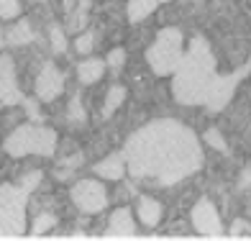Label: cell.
Masks as SVG:
<instances>
[{
	"label": "cell",
	"mask_w": 251,
	"mask_h": 241,
	"mask_svg": "<svg viewBox=\"0 0 251 241\" xmlns=\"http://www.w3.org/2000/svg\"><path fill=\"white\" fill-rule=\"evenodd\" d=\"M105 239H133L136 236V223H133V215L128 208H118L110 213V221H108V228Z\"/></svg>",
	"instance_id": "8fae6325"
},
{
	"label": "cell",
	"mask_w": 251,
	"mask_h": 241,
	"mask_svg": "<svg viewBox=\"0 0 251 241\" xmlns=\"http://www.w3.org/2000/svg\"><path fill=\"white\" fill-rule=\"evenodd\" d=\"M21 16V0H0V18L13 21Z\"/></svg>",
	"instance_id": "cb8c5ba5"
},
{
	"label": "cell",
	"mask_w": 251,
	"mask_h": 241,
	"mask_svg": "<svg viewBox=\"0 0 251 241\" xmlns=\"http://www.w3.org/2000/svg\"><path fill=\"white\" fill-rule=\"evenodd\" d=\"M192 226L205 239H223L226 236L223 223H221V213L208 198H200L195 203V208H192Z\"/></svg>",
	"instance_id": "ba28073f"
},
{
	"label": "cell",
	"mask_w": 251,
	"mask_h": 241,
	"mask_svg": "<svg viewBox=\"0 0 251 241\" xmlns=\"http://www.w3.org/2000/svg\"><path fill=\"white\" fill-rule=\"evenodd\" d=\"M123 100H126V87L113 85L108 90V95H105V103H102V118H110L113 113L123 106Z\"/></svg>",
	"instance_id": "ac0fdd59"
},
{
	"label": "cell",
	"mask_w": 251,
	"mask_h": 241,
	"mask_svg": "<svg viewBox=\"0 0 251 241\" xmlns=\"http://www.w3.org/2000/svg\"><path fill=\"white\" fill-rule=\"evenodd\" d=\"M5 44V33H3V28H0V47Z\"/></svg>",
	"instance_id": "f546056e"
},
{
	"label": "cell",
	"mask_w": 251,
	"mask_h": 241,
	"mask_svg": "<svg viewBox=\"0 0 251 241\" xmlns=\"http://www.w3.org/2000/svg\"><path fill=\"white\" fill-rule=\"evenodd\" d=\"M205 144L213 146L215 152H221V154H228V144H226V139L221 136L218 129H208V131H205Z\"/></svg>",
	"instance_id": "44dd1931"
},
{
	"label": "cell",
	"mask_w": 251,
	"mask_h": 241,
	"mask_svg": "<svg viewBox=\"0 0 251 241\" xmlns=\"http://www.w3.org/2000/svg\"><path fill=\"white\" fill-rule=\"evenodd\" d=\"M246 185H251V169H246L241 175V182H238V187H246Z\"/></svg>",
	"instance_id": "f1b7e54d"
},
{
	"label": "cell",
	"mask_w": 251,
	"mask_h": 241,
	"mask_svg": "<svg viewBox=\"0 0 251 241\" xmlns=\"http://www.w3.org/2000/svg\"><path fill=\"white\" fill-rule=\"evenodd\" d=\"M123 64H126V52H123L121 47L110 49V54L105 56V67H108V70H110V72H121Z\"/></svg>",
	"instance_id": "7402d4cb"
},
{
	"label": "cell",
	"mask_w": 251,
	"mask_h": 241,
	"mask_svg": "<svg viewBox=\"0 0 251 241\" xmlns=\"http://www.w3.org/2000/svg\"><path fill=\"white\" fill-rule=\"evenodd\" d=\"M231 239H241V236H251V226L244 221V218H236V221L231 223V228H228V234Z\"/></svg>",
	"instance_id": "d4e9b609"
},
{
	"label": "cell",
	"mask_w": 251,
	"mask_h": 241,
	"mask_svg": "<svg viewBox=\"0 0 251 241\" xmlns=\"http://www.w3.org/2000/svg\"><path fill=\"white\" fill-rule=\"evenodd\" d=\"M249 72H251V62H249V67H241V70H236L231 75H215V80L210 82L208 95H205V103H202L205 110L208 113H221L228 103H231L238 82H241V77H246Z\"/></svg>",
	"instance_id": "8992f818"
},
{
	"label": "cell",
	"mask_w": 251,
	"mask_h": 241,
	"mask_svg": "<svg viewBox=\"0 0 251 241\" xmlns=\"http://www.w3.org/2000/svg\"><path fill=\"white\" fill-rule=\"evenodd\" d=\"M105 70H108L105 59H95V56H93V59H85V62L77 64V80L82 85H95Z\"/></svg>",
	"instance_id": "5bb4252c"
},
{
	"label": "cell",
	"mask_w": 251,
	"mask_h": 241,
	"mask_svg": "<svg viewBox=\"0 0 251 241\" xmlns=\"http://www.w3.org/2000/svg\"><path fill=\"white\" fill-rule=\"evenodd\" d=\"M70 118L75 121V123H85V108L79 106V98H72V103H70Z\"/></svg>",
	"instance_id": "4316f807"
},
{
	"label": "cell",
	"mask_w": 251,
	"mask_h": 241,
	"mask_svg": "<svg viewBox=\"0 0 251 241\" xmlns=\"http://www.w3.org/2000/svg\"><path fill=\"white\" fill-rule=\"evenodd\" d=\"M28 195L21 185H0V239L26 236Z\"/></svg>",
	"instance_id": "277c9868"
},
{
	"label": "cell",
	"mask_w": 251,
	"mask_h": 241,
	"mask_svg": "<svg viewBox=\"0 0 251 241\" xmlns=\"http://www.w3.org/2000/svg\"><path fill=\"white\" fill-rule=\"evenodd\" d=\"M26 108H28V116H31L33 121H39V108H36V103H31V100H28V103H26Z\"/></svg>",
	"instance_id": "83f0119b"
},
{
	"label": "cell",
	"mask_w": 251,
	"mask_h": 241,
	"mask_svg": "<svg viewBox=\"0 0 251 241\" xmlns=\"http://www.w3.org/2000/svg\"><path fill=\"white\" fill-rule=\"evenodd\" d=\"M62 87H64V77L59 72V67L54 62H44L41 72L36 77V98L41 103H51L62 95Z\"/></svg>",
	"instance_id": "30bf717a"
},
{
	"label": "cell",
	"mask_w": 251,
	"mask_h": 241,
	"mask_svg": "<svg viewBox=\"0 0 251 241\" xmlns=\"http://www.w3.org/2000/svg\"><path fill=\"white\" fill-rule=\"evenodd\" d=\"M215 75L218 72H215V56L210 52V44L202 36H195L172 75L175 100L182 106H202Z\"/></svg>",
	"instance_id": "7a4b0ae2"
},
{
	"label": "cell",
	"mask_w": 251,
	"mask_h": 241,
	"mask_svg": "<svg viewBox=\"0 0 251 241\" xmlns=\"http://www.w3.org/2000/svg\"><path fill=\"white\" fill-rule=\"evenodd\" d=\"M121 154L131 177L159 185H177L202 167L198 134L175 118H156L133 131Z\"/></svg>",
	"instance_id": "6da1fadb"
},
{
	"label": "cell",
	"mask_w": 251,
	"mask_h": 241,
	"mask_svg": "<svg viewBox=\"0 0 251 241\" xmlns=\"http://www.w3.org/2000/svg\"><path fill=\"white\" fill-rule=\"evenodd\" d=\"M159 5V0H128V8H126V13H128V21L131 24H139V21L149 18Z\"/></svg>",
	"instance_id": "9a60e30c"
},
{
	"label": "cell",
	"mask_w": 251,
	"mask_h": 241,
	"mask_svg": "<svg viewBox=\"0 0 251 241\" xmlns=\"http://www.w3.org/2000/svg\"><path fill=\"white\" fill-rule=\"evenodd\" d=\"M77 10H72V0H67V10H70V21H67V28L79 33L87 26V0H77Z\"/></svg>",
	"instance_id": "e0dca14e"
},
{
	"label": "cell",
	"mask_w": 251,
	"mask_h": 241,
	"mask_svg": "<svg viewBox=\"0 0 251 241\" xmlns=\"http://www.w3.org/2000/svg\"><path fill=\"white\" fill-rule=\"evenodd\" d=\"M70 195H72L75 208L87 215L105 211V205H108V190L100 180H77Z\"/></svg>",
	"instance_id": "52a82bcc"
},
{
	"label": "cell",
	"mask_w": 251,
	"mask_h": 241,
	"mask_svg": "<svg viewBox=\"0 0 251 241\" xmlns=\"http://www.w3.org/2000/svg\"><path fill=\"white\" fill-rule=\"evenodd\" d=\"M182 31L169 26V28H162L156 33V39L149 44V49H146V62H149L151 72L159 75V77H167V75H175V70L179 67L182 62Z\"/></svg>",
	"instance_id": "5b68a950"
},
{
	"label": "cell",
	"mask_w": 251,
	"mask_h": 241,
	"mask_svg": "<svg viewBox=\"0 0 251 241\" xmlns=\"http://www.w3.org/2000/svg\"><path fill=\"white\" fill-rule=\"evenodd\" d=\"M159 3H169V0H159Z\"/></svg>",
	"instance_id": "4dcf8cb0"
},
{
	"label": "cell",
	"mask_w": 251,
	"mask_h": 241,
	"mask_svg": "<svg viewBox=\"0 0 251 241\" xmlns=\"http://www.w3.org/2000/svg\"><path fill=\"white\" fill-rule=\"evenodd\" d=\"M33 39H36V33H33L31 24L24 18L21 24H16L13 28H8L5 33V44H10V47H18V44H31Z\"/></svg>",
	"instance_id": "2e32d148"
},
{
	"label": "cell",
	"mask_w": 251,
	"mask_h": 241,
	"mask_svg": "<svg viewBox=\"0 0 251 241\" xmlns=\"http://www.w3.org/2000/svg\"><path fill=\"white\" fill-rule=\"evenodd\" d=\"M18 185L24 187V190H28V192H33V190H36V187L41 185V172H39V169H31L28 175H24V177H21V182H18Z\"/></svg>",
	"instance_id": "484cf974"
},
{
	"label": "cell",
	"mask_w": 251,
	"mask_h": 241,
	"mask_svg": "<svg viewBox=\"0 0 251 241\" xmlns=\"http://www.w3.org/2000/svg\"><path fill=\"white\" fill-rule=\"evenodd\" d=\"M54 226H56V218L51 213H41L36 221H33V226H31V236H41V234H47L49 228H54Z\"/></svg>",
	"instance_id": "ffe728a7"
},
{
	"label": "cell",
	"mask_w": 251,
	"mask_h": 241,
	"mask_svg": "<svg viewBox=\"0 0 251 241\" xmlns=\"http://www.w3.org/2000/svg\"><path fill=\"white\" fill-rule=\"evenodd\" d=\"M95 47V33L93 31H79L77 33V41H75V49L79 54H90Z\"/></svg>",
	"instance_id": "603a6c76"
},
{
	"label": "cell",
	"mask_w": 251,
	"mask_h": 241,
	"mask_svg": "<svg viewBox=\"0 0 251 241\" xmlns=\"http://www.w3.org/2000/svg\"><path fill=\"white\" fill-rule=\"evenodd\" d=\"M93 172L98 177H102V180H123V175H126V159H123L121 152H113V154H108L105 159H102V162H98L93 167Z\"/></svg>",
	"instance_id": "7c38bea8"
},
{
	"label": "cell",
	"mask_w": 251,
	"mask_h": 241,
	"mask_svg": "<svg viewBox=\"0 0 251 241\" xmlns=\"http://www.w3.org/2000/svg\"><path fill=\"white\" fill-rule=\"evenodd\" d=\"M49 41H51V52L54 54H62L67 49V39H64V31L59 24H51L49 26Z\"/></svg>",
	"instance_id": "d6986e66"
},
{
	"label": "cell",
	"mask_w": 251,
	"mask_h": 241,
	"mask_svg": "<svg viewBox=\"0 0 251 241\" xmlns=\"http://www.w3.org/2000/svg\"><path fill=\"white\" fill-rule=\"evenodd\" d=\"M3 149L10 157H54L56 152V131L41 123H24L5 139Z\"/></svg>",
	"instance_id": "3957f363"
},
{
	"label": "cell",
	"mask_w": 251,
	"mask_h": 241,
	"mask_svg": "<svg viewBox=\"0 0 251 241\" xmlns=\"http://www.w3.org/2000/svg\"><path fill=\"white\" fill-rule=\"evenodd\" d=\"M136 213H139V221L144 226L154 228L159 221H162V213L164 211H162V203H159V200L149 198V195H141L139 203H136Z\"/></svg>",
	"instance_id": "4fadbf2b"
},
{
	"label": "cell",
	"mask_w": 251,
	"mask_h": 241,
	"mask_svg": "<svg viewBox=\"0 0 251 241\" xmlns=\"http://www.w3.org/2000/svg\"><path fill=\"white\" fill-rule=\"evenodd\" d=\"M24 95L16 80V62L10 54H0V106H18Z\"/></svg>",
	"instance_id": "9c48e42d"
}]
</instances>
